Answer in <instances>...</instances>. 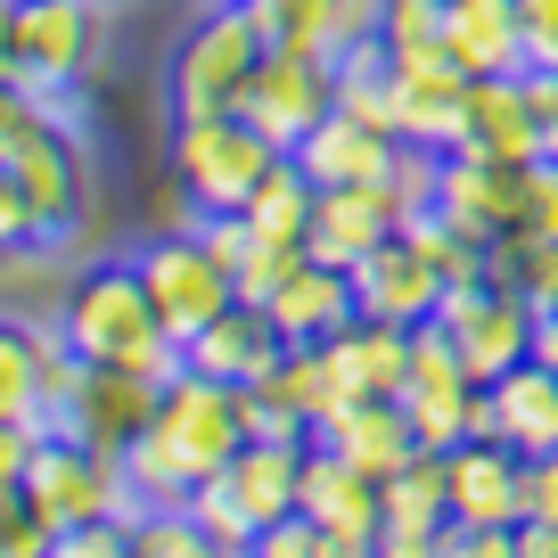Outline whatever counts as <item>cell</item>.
I'll list each match as a JSON object with an SVG mask.
<instances>
[{
    "label": "cell",
    "instance_id": "obj_46",
    "mask_svg": "<svg viewBox=\"0 0 558 558\" xmlns=\"http://www.w3.org/2000/svg\"><path fill=\"white\" fill-rule=\"evenodd\" d=\"M34 116V99H25L17 83H0V148H9V140H17V123Z\"/></svg>",
    "mask_w": 558,
    "mask_h": 558
},
{
    "label": "cell",
    "instance_id": "obj_35",
    "mask_svg": "<svg viewBox=\"0 0 558 558\" xmlns=\"http://www.w3.org/2000/svg\"><path fill=\"white\" fill-rule=\"evenodd\" d=\"M378 41L386 58L444 50V0H378Z\"/></svg>",
    "mask_w": 558,
    "mask_h": 558
},
{
    "label": "cell",
    "instance_id": "obj_26",
    "mask_svg": "<svg viewBox=\"0 0 558 558\" xmlns=\"http://www.w3.org/2000/svg\"><path fill=\"white\" fill-rule=\"evenodd\" d=\"M279 353H288V345H279V329L263 320V304H222V313L181 345V369L222 378V386H255V378H271Z\"/></svg>",
    "mask_w": 558,
    "mask_h": 558
},
{
    "label": "cell",
    "instance_id": "obj_20",
    "mask_svg": "<svg viewBox=\"0 0 558 558\" xmlns=\"http://www.w3.org/2000/svg\"><path fill=\"white\" fill-rule=\"evenodd\" d=\"M427 206L460 230V239H501L518 222V165H493V157H469V148H444L436 157V197Z\"/></svg>",
    "mask_w": 558,
    "mask_h": 558
},
{
    "label": "cell",
    "instance_id": "obj_49",
    "mask_svg": "<svg viewBox=\"0 0 558 558\" xmlns=\"http://www.w3.org/2000/svg\"><path fill=\"white\" fill-rule=\"evenodd\" d=\"M9 17H17V0H0V83H9Z\"/></svg>",
    "mask_w": 558,
    "mask_h": 558
},
{
    "label": "cell",
    "instance_id": "obj_48",
    "mask_svg": "<svg viewBox=\"0 0 558 558\" xmlns=\"http://www.w3.org/2000/svg\"><path fill=\"white\" fill-rule=\"evenodd\" d=\"M525 353H534L542 369H558V313H534V345Z\"/></svg>",
    "mask_w": 558,
    "mask_h": 558
},
{
    "label": "cell",
    "instance_id": "obj_1",
    "mask_svg": "<svg viewBox=\"0 0 558 558\" xmlns=\"http://www.w3.org/2000/svg\"><path fill=\"white\" fill-rule=\"evenodd\" d=\"M246 444L239 418V386L197 378V369H173L157 386V411L123 444V485H132L140 509H181L214 469H230V452Z\"/></svg>",
    "mask_w": 558,
    "mask_h": 558
},
{
    "label": "cell",
    "instance_id": "obj_14",
    "mask_svg": "<svg viewBox=\"0 0 558 558\" xmlns=\"http://www.w3.org/2000/svg\"><path fill=\"white\" fill-rule=\"evenodd\" d=\"M476 436L509 444L518 460L558 452V369H542L534 353H525L501 378H485V395H476Z\"/></svg>",
    "mask_w": 558,
    "mask_h": 558
},
{
    "label": "cell",
    "instance_id": "obj_16",
    "mask_svg": "<svg viewBox=\"0 0 558 558\" xmlns=\"http://www.w3.org/2000/svg\"><path fill=\"white\" fill-rule=\"evenodd\" d=\"M395 66V140L411 148H460V99H469V74L452 66V50H411L386 58Z\"/></svg>",
    "mask_w": 558,
    "mask_h": 558
},
{
    "label": "cell",
    "instance_id": "obj_17",
    "mask_svg": "<svg viewBox=\"0 0 558 558\" xmlns=\"http://www.w3.org/2000/svg\"><path fill=\"white\" fill-rule=\"evenodd\" d=\"M402 222L395 190L386 181H362V190H313V222H304V255L329 263V271H353L369 246H386Z\"/></svg>",
    "mask_w": 558,
    "mask_h": 558
},
{
    "label": "cell",
    "instance_id": "obj_40",
    "mask_svg": "<svg viewBox=\"0 0 558 558\" xmlns=\"http://www.w3.org/2000/svg\"><path fill=\"white\" fill-rule=\"evenodd\" d=\"M518 41L525 74H558V0H518Z\"/></svg>",
    "mask_w": 558,
    "mask_h": 558
},
{
    "label": "cell",
    "instance_id": "obj_15",
    "mask_svg": "<svg viewBox=\"0 0 558 558\" xmlns=\"http://www.w3.org/2000/svg\"><path fill=\"white\" fill-rule=\"evenodd\" d=\"M345 279H353V313H362V320H395V329L436 320V304H444V271L418 255L402 230H395L386 246H369Z\"/></svg>",
    "mask_w": 558,
    "mask_h": 558
},
{
    "label": "cell",
    "instance_id": "obj_12",
    "mask_svg": "<svg viewBox=\"0 0 558 558\" xmlns=\"http://www.w3.org/2000/svg\"><path fill=\"white\" fill-rule=\"evenodd\" d=\"M157 386L165 378H148V369H90V362H74L66 386L50 395V418H41V427L83 436V444H99V452L123 460V444L148 427V411H157Z\"/></svg>",
    "mask_w": 558,
    "mask_h": 558
},
{
    "label": "cell",
    "instance_id": "obj_2",
    "mask_svg": "<svg viewBox=\"0 0 558 558\" xmlns=\"http://www.w3.org/2000/svg\"><path fill=\"white\" fill-rule=\"evenodd\" d=\"M50 329H58V345H66L74 362H90V369H148V378H173L181 369V345L165 337V320H157V304H148V288H140L132 255L74 271V288L58 296Z\"/></svg>",
    "mask_w": 558,
    "mask_h": 558
},
{
    "label": "cell",
    "instance_id": "obj_37",
    "mask_svg": "<svg viewBox=\"0 0 558 558\" xmlns=\"http://www.w3.org/2000/svg\"><path fill=\"white\" fill-rule=\"evenodd\" d=\"M518 230H534V239H558V157L518 165Z\"/></svg>",
    "mask_w": 558,
    "mask_h": 558
},
{
    "label": "cell",
    "instance_id": "obj_33",
    "mask_svg": "<svg viewBox=\"0 0 558 558\" xmlns=\"http://www.w3.org/2000/svg\"><path fill=\"white\" fill-rule=\"evenodd\" d=\"M239 214L263 230V239L304 246V222H313V181H304V165L296 157H271V173L255 181V197H246Z\"/></svg>",
    "mask_w": 558,
    "mask_h": 558
},
{
    "label": "cell",
    "instance_id": "obj_51",
    "mask_svg": "<svg viewBox=\"0 0 558 558\" xmlns=\"http://www.w3.org/2000/svg\"><path fill=\"white\" fill-rule=\"evenodd\" d=\"M123 558H148V550H140V542H132V550H123Z\"/></svg>",
    "mask_w": 558,
    "mask_h": 558
},
{
    "label": "cell",
    "instance_id": "obj_44",
    "mask_svg": "<svg viewBox=\"0 0 558 558\" xmlns=\"http://www.w3.org/2000/svg\"><path fill=\"white\" fill-rule=\"evenodd\" d=\"M34 436H41V427H17V418H0V493H17V485H25Z\"/></svg>",
    "mask_w": 558,
    "mask_h": 558
},
{
    "label": "cell",
    "instance_id": "obj_5",
    "mask_svg": "<svg viewBox=\"0 0 558 558\" xmlns=\"http://www.w3.org/2000/svg\"><path fill=\"white\" fill-rule=\"evenodd\" d=\"M107 41V0H17L9 17V83L25 99L83 90Z\"/></svg>",
    "mask_w": 558,
    "mask_h": 558
},
{
    "label": "cell",
    "instance_id": "obj_28",
    "mask_svg": "<svg viewBox=\"0 0 558 558\" xmlns=\"http://www.w3.org/2000/svg\"><path fill=\"white\" fill-rule=\"evenodd\" d=\"M444 50L460 74H525L518 0H444Z\"/></svg>",
    "mask_w": 558,
    "mask_h": 558
},
{
    "label": "cell",
    "instance_id": "obj_32",
    "mask_svg": "<svg viewBox=\"0 0 558 558\" xmlns=\"http://www.w3.org/2000/svg\"><path fill=\"white\" fill-rule=\"evenodd\" d=\"M337 66V107L362 123H378V132H395V66H386V41H345V50L329 58Z\"/></svg>",
    "mask_w": 558,
    "mask_h": 558
},
{
    "label": "cell",
    "instance_id": "obj_31",
    "mask_svg": "<svg viewBox=\"0 0 558 558\" xmlns=\"http://www.w3.org/2000/svg\"><path fill=\"white\" fill-rule=\"evenodd\" d=\"M485 279L525 296V313H558V239H534L509 222L501 239H485Z\"/></svg>",
    "mask_w": 558,
    "mask_h": 558
},
{
    "label": "cell",
    "instance_id": "obj_42",
    "mask_svg": "<svg viewBox=\"0 0 558 558\" xmlns=\"http://www.w3.org/2000/svg\"><path fill=\"white\" fill-rule=\"evenodd\" d=\"M123 550H132V518H99L50 542V558H123Z\"/></svg>",
    "mask_w": 558,
    "mask_h": 558
},
{
    "label": "cell",
    "instance_id": "obj_43",
    "mask_svg": "<svg viewBox=\"0 0 558 558\" xmlns=\"http://www.w3.org/2000/svg\"><path fill=\"white\" fill-rule=\"evenodd\" d=\"M525 518H534V525H558V452L525 460Z\"/></svg>",
    "mask_w": 558,
    "mask_h": 558
},
{
    "label": "cell",
    "instance_id": "obj_39",
    "mask_svg": "<svg viewBox=\"0 0 558 558\" xmlns=\"http://www.w3.org/2000/svg\"><path fill=\"white\" fill-rule=\"evenodd\" d=\"M50 525L34 518V501L25 493H0V558H50Z\"/></svg>",
    "mask_w": 558,
    "mask_h": 558
},
{
    "label": "cell",
    "instance_id": "obj_34",
    "mask_svg": "<svg viewBox=\"0 0 558 558\" xmlns=\"http://www.w3.org/2000/svg\"><path fill=\"white\" fill-rule=\"evenodd\" d=\"M263 50H320L337 58V0H246Z\"/></svg>",
    "mask_w": 558,
    "mask_h": 558
},
{
    "label": "cell",
    "instance_id": "obj_19",
    "mask_svg": "<svg viewBox=\"0 0 558 558\" xmlns=\"http://www.w3.org/2000/svg\"><path fill=\"white\" fill-rule=\"evenodd\" d=\"M296 518H313L320 534H337L345 550H369V542H378V476H362L353 460H337L329 444H304Z\"/></svg>",
    "mask_w": 558,
    "mask_h": 558
},
{
    "label": "cell",
    "instance_id": "obj_24",
    "mask_svg": "<svg viewBox=\"0 0 558 558\" xmlns=\"http://www.w3.org/2000/svg\"><path fill=\"white\" fill-rule=\"evenodd\" d=\"M263 320L279 329V345H329L353 320V279L329 271V263H313V255H296L279 271V288L263 296Z\"/></svg>",
    "mask_w": 558,
    "mask_h": 558
},
{
    "label": "cell",
    "instance_id": "obj_36",
    "mask_svg": "<svg viewBox=\"0 0 558 558\" xmlns=\"http://www.w3.org/2000/svg\"><path fill=\"white\" fill-rule=\"evenodd\" d=\"M246 558H362V550H345L337 534H320L313 518H279V525H263V534L246 542Z\"/></svg>",
    "mask_w": 558,
    "mask_h": 558
},
{
    "label": "cell",
    "instance_id": "obj_50",
    "mask_svg": "<svg viewBox=\"0 0 558 558\" xmlns=\"http://www.w3.org/2000/svg\"><path fill=\"white\" fill-rule=\"evenodd\" d=\"M190 558H246V550H222V542H197Z\"/></svg>",
    "mask_w": 558,
    "mask_h": 558
},
{
    "label": "cell",
    "instance_id": "obj_22",
    "mask_svg": "<svg viewBox=\"0 0 558 558\" xmlns=\"http://www.w3.org/2000/svg\"><path fill=\"white\" fill-rule=\"evenodd\" d=\"M460 148L493 157V165H534L542 157V123H534V99H525V74H469Z\"/></svg>",
    "mask_w": 558,
    "mask_h": 558
},
{
    "label": "cell",
    "instance_id": "obj_10",
    "mask_svg": "<svg viewBox=\"0 0 558 558\" xmlns=\"http://www.w3.org/2000/svg\"><path fill=\"white\" fill-rule=\"evenodd\" d=\"M329 107H337V66H329L320 50H263L230 116L288 157V148H296L320 116H329Z\"/></svg>",
    "mask_w": 558,
    "mask_h": 558
},
{
    "label": "cell",
    "instance_id": "obj_7",
    "mask_svg": "<svg viewBox=\"0 0 558 558\" xmlns=\"http://www.w3.org/2000/svg\"><path fill=\"white\" fill-rule=\"evenodd\" d=\"M263 58V34L246 17V0H214L206 17L173 41V66H165V99L173 116H230Z\"/></svg>",
    "mask_w": 558,
    "mask_h": 558
},
{
    "label": "cell",
    "instance_id": "obj_47",
    "mask_svg": "<svg viewBox=\"0 0 558 558\" xmlns=\"http://www.w3.org/2000/svg\"><path fill=\"white\" fill-rule=\"evenodd\" d=\"M518 558H558V525H534V518H518Z\"/></svg>",
    "mask_w": 558,
    "mask_h": 558
},
{
    "label": "cell",
    "instance_id": "obj_9",
    "mask_svg": "<svg viewBox=\"0 0 558 558\" xmlns=\"http://www.w3.org/2000/svg\"><path fill=\"white\" fill-rule=\"evenodd\" d=\"M132 271H140V288H148V304H157V320H165L173 345H190L222 304H239V288H230V271L206 255L197 222H173V230H157V239H140Z\"/></svg>",
    "mask_w": 558,
    "mask_h": 558
},
{
    "label": "cell",
    "instance_id": "obj_38",
    "mask_svg": "<svg viewBox=\"0 0 558 558\" xmlns=\"http://www.w3.org/2000/svg\"><path fill=\"white\" fill-rule=\"evenodd\" d=\"M427 558H518V525H444L427 542Z\"/></svg>",
    "mask_w": 558,
    "mask_h": 558
},
{
    "label": "cell",
    "instance_id": "obj_18",
    "mask_svg": "<svg viewBox=\"0 0 558 558\" xmlns=\"http://www.w3.org/2000/svg\"><path fill=\"white\" fill-rule=\"evenodd\" d=\"M444 493L460 525H518L525 518V460L493 436H460L444 452Z\"/></svg>",
    "mask_w": 558,
    "mask_h": 558
},
{
    "label": "cell",
    "instance_id": "obj_45",
    "mask_svg": "<svg viewBox=\"0 0 558 558\" xmlns=\"http://www.w3.org/2000/svg\"><path fill=\"white\" fill-rule=\"evenodd\" d=\"M525 99H534V123H542V157H558V74H525Z\"/></svg>",
    "mask_w": 558,
    "mask_h": 558
},
{
    "label": "cell",
    "instance_id": "obj_27",
    "mask_svg": "<svg viewBox=\"0 0 558 558\" xmlns=\"http://www.w3.org/2000/svg\"><path fill=\"white\" fill-rule=\"evenodd\" d=\"M313 444H329V452H337V460H353L362 476H386V469H402V460L418 452V436H411V418H402V402H395V395L337 402V411L313 427Z\"/></svg>",
    "mask_w": 558,
    "mask_h": 558
},
{
    "label": "cell",
    "instance_id": "obj_21",
    "mask_svg": "<svg viewBox=\"0 0 558 558\" xmlns=\"http://www.w3.org/2000/svg\"><path fill=\"white\" fill-rule=\"evenodd\" d=\"M288 157L304 165V181H313V190H362V181H386V173H395L402 140L378 132V123H362V116H345V107H329V116H320L313 132L288 148Z\"/></svg>",
    "mask_w": 558,
    "mask_h": 558
},
{
    "label": "cell",
    "instance_id": "obj_25",
    "mask_svg": "<svg viewBox=\"0 0 558 558\" xmlns=\"http://www.w3.org/2000/svg\"><path fill=\"white\" fill-rule=\"evenodd\" d=\"M66 369H74V353L58 345V329H34V320L0 313V418L41 427V418H50V395L66 386Z\"/></svg>",
    "mask_w": 558,
    "mask_h": 558
},
{
    "label": "cell",
    "instance_id": "obj_30",
    "mask_svg": "<svg viewBox=\"0 0 558 558\" xmlns=\"http://www.w3.org/2000/svg\"><path fill=\"white\" fill-rule=\"evenodd\" d=\"M197 239H206V255L230 271V288H239V304H263L279 288V271L304 255V246H279V239H263L246 214H197Z\"/></svg>",
    "mask_w": 558,
    "mask_h": 558
},
{
    "label": "cell",
    "instance_id": "obj_3",
    "mask_svg": "<svg viewBox=\"0 0 558 558\" xmlns=\"http://www.w3.org/2000/svg\"><path fill=\"white\" fill-rule=\"evenodd\" d=\"M313 444V436H304ZM304 444H279V436H246L239 452H230V469H214L206 485L190 493V518L206 542H222V550H246V542L263 534V525L296 518V476H304Z\"/></svg>",
    "mask_w": 558,
    "mask_h": 558
},
{
    "label": "cell",
    "instance_id": "obj_29",
    "mask_svg": "<svg viewBox=\"0 0 558 558\" xmlns=\"http://www.w3.org/2000/svg\"><path fill=\"white\" fill-rule=\"evenodd\" d=\"M452 525V493H444V452H411L402 469L378 476V534L436 542Z\"/></svg>",
    "mask_w": 558,
    "mask_h": 558
},
{
    "label": "cell",
    "instance_id": "obj_23",
    "mask_svg": "<svg viewBox=\"0 0 558 558\" xmlns=\"http://www.w3.org/2000/svg\"><path fill=\"white\" fill-rule=\"evenodd\" d=\"M402 369H411V329L395 320H362L353 313L345 329L320 345V378H329V411L362 395H402Z\"/></svg>",
    "mask_w": 558,
    "mask_h": 558
},
{
    "label": "cell",
    "instance_id": "obj_8",
    "mask_svg": "<svg viewBox=\"0 0 558 558\" xmlns=\"http://www.w3.org/2000/svg\"><path fill=\"white\" fill-rule=\"evenodd\" d=\"M271 140H255L239 116H173V190L197 214H239L255 181L271 173Z\"/></svg>",
    "mask_w": 558,
    "mask_h": 558
},
{
    "label": "cell",
    "instance_id": "obj_4",
    "mask_svg": "<svg viewBox=\"0 0 558 558\" xmlns=\"http://www.w3.org/2000/svg\"><path fill=\"white\" fill-rule=\"evenodd\" d=\"M17 493L34 501V518L50 534H74V525H99V518H140L132 485H123V460L83 444V436H58V427L34 436V460H25Z\"/></svg>",
    "mask_w": 558,
    "mask_h": 558
},
{
    "label": "cell",
    "instance_id": "obj_6",
    "mask_svg": "<svg viewBox=\"0 0 558 558\" xmlns=\"http://www.w3.org/2000/svg\"><path fill=\"white\" fill-rule=\"evenodd\" d=\"M0 165L17 173L41 246H66L74 230H83V214H90V148H83L74 123H58V116H41V107H34V116L17 123V140L0 148Z\"/></svg>",
    "mask_w": 558,
    "mask_h": 558
},
{
    "label": "cell",
    "instance_id": "obj_41",
    "mask_svg": "<svg viewBox=\"0 0 558 558\" xmlns=\"http://www.w3.org/2000/svg\"><path fill=\"white\" fill-rule=\"evenodd\" d=\"M0 255H41V230H34V206H25L17 173L0 165Z\"/></svg>",
    "mask_w": 558,
    "mask_h": 558
},
{
    "label": "cell",
    "instance_id": "obj_11",
    "mask_svg": "<svg viewBox=\"0 0 558 558\" xmlns=\"http://www.w3.org/2000/svg\"><path fill=\"white\" fill-rule=\"evenodd\" d=\"M476 395L485 386L469 378V362L452 353V337L436 320H418L411 329V369H402V418H411L418 452H452L460 436H476Z\"/></svg>",
    "mask_w": 558,
    "mask_h": 558
},
{
    "label": "cell",
    "instance_id": "obj_13",
    "mask_svg": "<svg viewBox=\"0 0 558 558\" xmlns=\"http://www.w3.org/2000/svg\"><path fill=\"white\" fill-rule=\"evenodd\" d=\"M436 329L452 337V353L469 362L476 386L501 378L509 362H525V345H534V313H525V296H509V288H493V279H460V288H444Z\"/></svg>",
    "mask_w": 558,
    "mask_h": 558
}]
</instances>
